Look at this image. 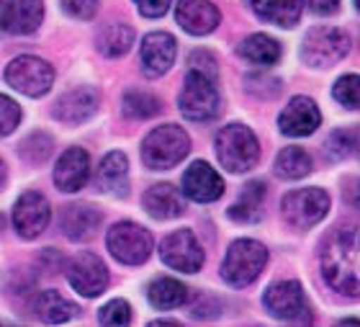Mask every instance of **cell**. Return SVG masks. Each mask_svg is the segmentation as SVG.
Wrapping results in <instances>:
<instances>
[{
    "label": "cell",
    "instance_id": "obj_1",
    "mask_svg": "<svg viewBox=\"0 0 360 327\" xmlns=\"http://www.w3.org/2000/svg\"><path fill=\"white\" fill-rule=\"evenodd\" d=\"M322 276L332 289L347 297L360 291V237L355 227H338L322 247Z\"/></svg>",
    "mask_w": 360,
    "mask_h": 327
},
{
    "label": "cell",
    "instance_id": "obj_2",
    "mask_svg": "<svg viewBox=\"0 0 360 327\" xmlns=\"http://www.w3.org/2000/svg\"><path fill=\"white\" fill-rule=\"evenodd\" d=\"M217 157L221 168L229 173H248L255 168L257 157H260V142L255 132L245 124H229L217 134Z\"/></svg>",
    "mask_w": 360,
    "mask_h": 327
},
{
    "label": "cell",
    "instance_id": "obj_3",
    "mask_svg": "<svg viewBox=\"0 0 360 327\" xmlns=\"http://www.w3.org/2000/svg\"><path fill=\"white\" fill-rule=\"evenodd\" d=\"M191 152V137L186 129L165 124L152 129L142 142V160L150 171H170Z\"/></svg>",
    "mask_w": 360,
    "mask_h": 327
},
{
    "label": "cell",
    "instance_id": "obj_4",
    "mask_svg": "<svg viewBox=\"0 0 360 327\" xmlns=\"http://www.w3.org/2000/svg\"><path fill=\"white\" fill-rule=\"evenodd\" d=\"M268 263V247L257 240H237L229 245L221 263V278L234 289H245L263 273Z\"/></svg>",
    "mask_w": 360,
    "mask_h": 327
},
{
    "label": "cell",
    "instance_id": "obj_5",
    "mask_svg": "<svg viewBox=\"0 0 360 327\" xmlns=\"http://www.w3.org/2000/svg\"><path fill=\"white\" fill-rule=\"evenodd\" d=\"M217 85L219 82H214L211 78L191 70L183 80V90L178 96L180 113L188 121H198V124L217 119L219 111H221V96H219Z\"/></svg>",
    "mask_w": 360,
    "mask_h": 327
},
{
    "label": "cell",
    "instance_id": "obj_6",
    "mask_svg": "<svg viewBox=\"0 0 360 327\" xmlns=\"http://www.w3.org/2000/svg\"><path fill=\"white\" fill-rule=\"evenodd\" d=\"M350 52V37L335 26H314L307 31L301 44V60L309 67H332Z\"/></svg>",
    "mask_w": 360,
    "mask_h": 327
},
{
    "label": "cell",
    "instance_id": "obj_7",
    "mask_svg": "<svg viewBox=\"0 0 360 327\" xmlns=\"http://www.w3.org/2000/svg\"><path fill=\"white\" fill-rule=\"evenodd\" d=\"M6 82L13 90L23 93L29 98L46 96L54 85V67L41 57L34 54H21L15 60L8 62L6 67Z\"/></svg>",
    "mask_w": 360,
    "mask_h": 327
},
{
    "label": "cell",
    "instance_id": "obj_8",
    "mask_svg": "<svg viewBox=\"0 0 360 327\" xmlns=\"http://www.w3.org/2000/svg\"><path fill=\"white\" fill-rule=\"evenodd\" d=\"M263 307L270 317L291 325H309L311 322V309H309L307 294L299 281H278L270 283L263 294Z\"/></svg>",
    "mask_w": 360,
    "mask_h": 327
},
{
    "label": "cell",
    "instance_id": "obj_9",
    "mask_svg": "<svg viewBox=\"0 0 360 327\" xmlns=\"http://www.w3.org/2000/svg\"><path fill=\"white\" fill-rule=\"evenodd\" d=\"M105 245H108L113 258L124 266H142L152 255V235L142 224L119 222L108 230Z\"/></svg>",
    "mask_w": 360,
    "mask_h": 327
},
{
    "label": "cell",
    "instance_id": "obj_10",
    "mask_svg": "<svg viewBox=\"0 0 360 327\" xmlns=\"http://www.w3.org/2000/svg\"><path fill=\"white\" fill-rule=\"evenodd\" d=\"M330 211V196L322 188H299L285 194L281 201V214L296 230H309L319 224Z\"/></svg>",
    "mask_w": 360,
    "mask_h": 327
},
{
    "label": "cell",
    "instance_id": "obj_11",
    "mask_svg": "<svg viewBox=\"0 0 360 327\" xmlns=\"http://www.w3.org/2000/svg\"><path fill=\"white\" fill-rule=\"evenodd\" d=\"M160 258L180 273H198L203 266V247L191 230H175L160 242Z\"/></svg>",
    "mask_w": 360,
    "mask_h": 327
},
{
    "label": "cell",
    "instance_id": "obj_12",
    "mask_svg": "<svg viewBox=\"0 0 360 327\" xmlns=\"http://www.w3.org/2000/svg\"><path fill=\"white\" fill-rule=\"evenodd\" d=\"M65 273H68L70 286L88 299L101 297L108 286V268L93 253H77L75 258H70Z\"/></svg>",
    "mask_w": 360,
    "mask_h": 327
},
{
    "label": "cell",
    "instance_id": "obj_13",
    "mask_svg": "<svg viewBox=\"0 0 360 327\" xmlns=\"http://www.w3.org/2000/svg\"><path fill=\"white\" fill-rule=\"evenodd\" d=\"M49 219H52L49 201L39 191H26L18 196L13 206V227L23 240L39 237L49 227Z\"/></svg>",
    "mask_w": 360,
    "mask_h": 327
},
{
    "label": "cell",
    "instance_id": "obj_14",
    "mask_svg": "<svg viewBox=\"0 0 360 327\" xmlns=\"http://www.w3.org/2000/svg\"><path fill=\"white\" fill-rule=\"evenodd\" d=\"M44 21V0H0V29L13 37H26Z\"/></svg>",
    "mask_w": 360,
    "mask_h": 327
},
{
    "label": "cell",
    "instance_id": "obj_15",
    "mask_svg": "<svg viewBox=\"0 0 360 327\" xmlns=\"http://www.w3.org/2000/svg\"><path fill=\"white\" fill-rule=\"evenodd\" d=\"M175 54H178V44L175 37L167 31H152L142 39L139 47V62L147 78H160L165 75L170 67L175 65Z\"/></svg>",
    "mask_w": 360,
    "mask_h": 327
},
{
    "label": "cell",
    "instance_id": "obj_16",
    "mask_svg": "<svg viewBox=\"0 0 360 327\" xmlns=\"http://www.w3.org/2000/svg\"><path fill=\"white\" fill-rule=\"evenodd\" d=\"M98 104H101V93L93 85H80V88H72L57 98L52 113L60 124L75 127V124L88 121L98 111Z\"/></svg>",
    "mask_w": 360,
    "mask_h": 327
},
{
    "label": "cell",
    "instance_id": "obj_17",
    "mask_svg": "<svg viewBox=\"0 0 360 327\" xmlns=\"http://www.w3.org/2000/svg\"><path fill=\"white\" fill-rule=\"evenodd\" d=\"M322 124V113H319V106L307 96H296L288 101L281 116H278V129L285 134V137H309L314 134Z\"/></svg>",
    "mask_w": 360,
    "mask_h": 327
},
{
    "label": "cell",
    "instance_id": "obj_18",
    "mask_svg": "<svg viewBox=\"0 0 360 327\" xmlns=\"http://www.w3.org/2000/svg\"><path fill=\"white\" fill-rule=\"evenodd\" d=\"M183 194L191 201H198V204H211V201L221 199L224 194V180L219 175L209 163L203 160H195L186 173H183Z\"/></svg>",
    "mask_w": 360,
    "mask_h": 327
},
{
    "label": "cell",
    "instance_id": "obj_19",
    "mask_svg": "<svg viewBox=\"0 0 360 327\" xmlns=\"http://www.w3.org/2000/svg\"><path fill=\"white\" fill-rule=\"evenodd\" d=\"M90 178V157L83 147H68L54 168V186L65 194L83 191Z\"/></svg>",
    "mask_w": 360,
    "mask_h": 327
},
{
    "label": "cell",
    "instance_id": "obj_20",
    "mask_svg": "<svg viewBox=\"0 0 360 327\" xmlns=\"http://www.w3.org/2000/svg\"><path fill=\"white\" fill-rule=\"evenodd\" d=\"M175 21L180 23V29L193 34V37H206L217 29L221 21L219 8L209 0H178L175 6Z\"/></svg>",
    "mask_w": 360,
    "mask_h": 327
},
{
    "label": "cell",
    "instance_id": "obj_21",
    "mask_svg": "<svg viewBox=\"0 0 360 327\" xmlns=\"http://www.w3.org/2000/svg\"><path fill=\"white\" fill-rule=\"evenodd\" d=\"M101 211L90 204H70L62 211V232L72 242H85L98 232L101 227Z\"/></svg>",
    "mask_w": 360,
    "mask_h": 327
},
{
    "label": "cell",
    "instance_id": "obj_22",
    "mask_svg": "<svg viewBox=\"0 0 360 327\" xmlns=\"http://www.w3.org/2000/svg\"><path fill=\"white\" fill-rule=\"evenodd\" d=\"M250 11L265 23L293 29L304 13V0H248Z\"/></svg>",
    "mask_w": 360,
    "mask_h": 327
},
{
    "label": "cell",
    "instance_id": "obj_23",
    "mask_svg": "<svg viewBox=\"0 0 360 327\" xmlns=\"http://www.w3.org/2000/svg\"><path fill=\"white\" fill-rule=\"evenodd\" d=\"M142 204L147 209V214L155 219H175L186 211V201L180 196V191L170 183H158L144 191Z\"/></svg>",
    "mask_w": 360,
    "mask_h": 327
},
{
    "label": "cell",
    "instance_id": "obj_24",
    "mask_svg": "<svg viewBox=\"0 0 360 327\" xmlns=\"http://www.w3.org/2000/svg\"><path fill=\"white\" fill-rule=\"evenodd\" d=\"M268 196V186L265 180H250L248 186L242 188V194L237 196L232 206H229V219L240 224H255L263 219V204Z\"/></svg>",
    "mask_w": 360,
    "mask_h": 327
},
{
    "label": "cell",
    "instance_id": "obj_25",
    "mask_svg": "<svg viewBox=\"0 0 360 327\" xmlns=\"http://www.w3.org/2000/svg\"><path fill=\"white\" fill-rule=\"evenodd\" d=\"M96 186L103 194H127L129 188V160L124 152H108L101 160L96 173Z\"/></svg>",
    "mask_w": 360,
    "mask_h": 327
},
{
    "label": "cell",
    "instance_id": "obj_26",
    "mask_svg": "<svg viewBox=\"0 0 360 327\" xmlns=\"http://www.w3.org/2000/svg\"><path fill=\"white\" fill-rule=\"evenodd\" d=\"M34 314L46 325H62L80 314V307L65 299L60 291H41L34 299Z\"/></svg>",
    "mask_w": 360,
    "mask_h": 327
},
{
    "label": "cell",
    "instance_id": "obj_27",
    "mask_svg": "<svg viewBox=\"0 0 360 327\" xmlns=\"http://www.w3.org/2000/svg\"><path fill=\"white\" fill-rule=\"evenodd\" d=\"M237 54L250 65L257 67H270L281 60V44L268 34H252L237 47Z\"/></svg>",
    "mask_w": 360,
    "mask_h": 327
},
{
    "label": "cell",
    "instance_id": "obj_28",
    "mask_svg": "<svg viewBox=\"0 0 360 327\" xmlns=\"http://www.w3.org/2000/svg\"><path fill=\"white\" fill-rule=\"evenodd\" d=\"M147 299L155 309H178L180 304H186L188 289L178 278H155L147 289Z\"/></svg>",
    "mask_w": 360,
    "mask_h": 327
},
{
    "label": "cell",
    "instance_id": "obj_29",
    "mask_svg": "<svg viewBox=\"0 0 360 327\" xmlns=\"http://www.w3.org/2000/svg\"><path fill=\"white\" fill-rule=\"evenodd\" d=\"M134 44V29L127 26V23H108L101 34H98V49L105 57H124V54L131 49Z\"/></svg>",
    "mask_w": 360,
    "mask_h": 327
},
{
    "label": "cell",
    "instance_id": "obj_30",
    "mask_svg": "<svg viewBox=\"0 0 360 327\" xmlns=\"http://www.w3.org/2000/svg\"><path fill=\"white\" fill-rule=\"evenodd\" d=\"M311 173V157L304 147H285L276 157V175L285 180H299Z\"/></svg>",
    "mask_w": 360,
    "mask_h": 327
},
{
    "label": "cell",
    "instance_id": "obj_31",
    "mask_svg": "<svg viewBox=\"0 0 360 327\" xmlns=\"http://www.w3.org/2000/svg\"><path fill=\"white\" fill-rule=\"evenodd\" d=\"M121 111L127 113L129 119L134 121H142V119H152V116H158L162 111V104H160L158 96H152L147 90H127L124 98H121Z\"/></svg>",
    "mask_w": 360,
    "mask_h": 327
},
{
    "label": "cell",
    "instance_id": "obj_32",
    "mask_svg": "<svg viewBox=\"0 0 360 327\" xmlns=\"http://www.w3.org/2000/svg\"><path fill=\"white\" fill-rule=\"evenodd\" d=\"M54 140L46 132H31L26 140L18 144V155H21L23 163L29 165H41L46 163V157L52 155Z\"/></svg>",
    "mask_w": 360,
    "mask_h": 327
},
{
    "label": "cell",
    "instance_id": "obj_33",
    "mask_svg": "<svg viewBox=\"0 0 360 327\" xmlns=\"http://www.w3.org/2000/svg\"><path fill=\"white\" fill-rule=\"evenodd\" d=\"M332 96L340 106H345L347 111H355L360 104V78L358 75H342L335 88H332Z\"/></svg>",
    "mask_w": 360,
    "mask_h": 327
},
{
    "label": "cell",
    "instance_id": "obj_34",
    "mask_svg": "<svg viewBox=\"0 0 360 327\" xmlns=\"http://www.w3.org/2000/svg\"><path fill=\"white\" fill-rule=\"evenodd\" d=\"M355 147H358V134H355V129H338L327 140V152H330L332 160H345L347 155H353Z\"/></svg>",
    "mask_w": 360,
    "mask_h": 327
},
{
    "label": "cell",
    "instance_id": "obj_35",
    "mask_svg": "<svg viewBox=\"0 0 360 327\" xmlns=\"http://www.w3.org/2000/svg\"><path fill=\"white\" fill-rule=\"evenodd\" d=\"M98 322L105 327H124L131 322V307H129V302H124V299H113V302H108V304L98 312Z\"/></svg>",
    "mask_w": 360,
    "mask_h": 327
},
{
    "label": "cell",
    "instance_id": "obj_36",
    "mask_svg": "<svg viewBox=\"0 0 360 327\" xmlns=\"http://www.w3.org/2000/svg\"><path fill=\"white\" fill-rule=\"evenodd\" d=\"M21 121V106L0 93V137H8Z\"/></svg>",
    "mask_w": 360,
    "mask_h": 327
},
{
    "label": "cell",
    "instance_id": "obj_37",
    "mask_svg": "<svg viewBox=\"0 0 360 327\" xmlns=\"http://www.w3.org/2000/svg\"><path fill=\"white\" fill-rule=\"evenodd\" d=\"M188 65H191V70H195V73L206 75V78H211L214 82H219V62L217 57L211 52H206V49H195L191 57H188Z\"/></svg>",
    "mask_w": 360,
    "mask_h": 327
},
{
    "label": "cell",
    "instance_id": "obj_38",
    "mask_svg": "<svg viewBox=\"0 0 360 327\" xmlns=\"http://www.w3.org/2000/svg\"><path fill=\"white\" fill-rule=\"evenodd\" d=\"M62 8H65V13L72 16V18L90 21V18L98 13V0H62Z\"/></svg>",
    "mask_w": 360,
    "mask_h": 327
},
{
    "label": "cell",
    "instance_id": "obj_39",
    "mask_svg": "<svg viewBox=\"0 0 360 327\" xmlns=\"http://www.w3.org/2000/svg\"><path fill=\"white\" fill-rule=\"evenodd\" d=\"M173 0H134L136 11L144 16V18H160V16L167 13Z\"/></svg>",
    "mask_w": 360,
    "mask_h": 327
},
{
    "label": "cell",
    "instance_id": "obj_40",
    "mask_svg": "<svg viewBox=\"0 0 360 327\" xmlns=\"http://www.w3.org/2000/svg\"><path fill=\"white\" fill-rule=\"evenodd\" d=\"M309 8L316 16H332L340 8V0H309Z\"/></svg>",
    "mask_w": 360,
    "mask_h": 327
},
{
    "label": "cell",
    "instance_id": "obj_41",
    "mask_svg": "<svg viewBox=\"0 0 360 327\" xmlns=\"http://www.w3.org/2000/svg\"><path fill=\"white\" fill-rule=\"evenodd\" d=\"M3 180H6V163L0 160V186H3Z\"/></svg>",
    "mask_w": 360,
    "mask_h": 327
},
{
    "label": "cell",
    "instance_id": "obj_42",
    "mask_svg": "<svg viewBox=\"0 0 360 327\" xmlns=\"http://www.w3.org/2000/svg\"><path fill=\"white\" fill-rule=\"evenodd\" d=\"M3 224H6V222H3V214H0V230H3Z\"/></svg>",
    "mask_w": 360,
    "mask_h": 327
}]
</instances>
